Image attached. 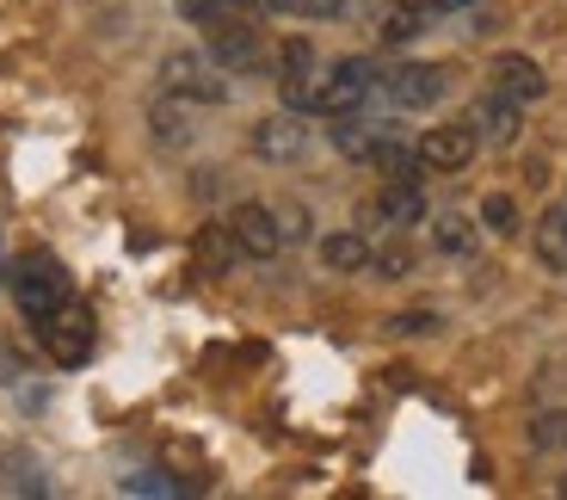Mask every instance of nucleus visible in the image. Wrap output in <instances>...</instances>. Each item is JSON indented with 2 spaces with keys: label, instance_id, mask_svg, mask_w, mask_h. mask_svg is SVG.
Wrapping results in <instances>:
<instances>
[{
  "label": "nucleus",
  "instance_id": "nucleus-1",
  "mask_svg": "<svg viewBox=\"0 0 567 500\" xmlns=\"http://www.w3.org/2000/svg\"><path fill=\"white\" fill-rule=\"evenodd\" d=\"M161 93H179L185 105H223L228 100V69L210 50H173L161 62Z\"/></svg>",
  "mask_w": 567,
  "mask_h": 500
},
{
  "label": "nucleus",
  "instance_id": "nucleus-2",
  "mask_svg": "<svg viewBox=\"0 0 567 500\" xmlns=\"http://www.w3.org/2000/svg\"><path fill=\"white\" fill-rule=\"evenodd\" d=\"M13 303L25 322H43V315H56L62 303H69V278H62V266L50 254H25L13 266Z\"/></svg>",
  "mask_w": 567,
  "mask_h": 500
},
{
  "label": "nucleus",
  "instance_id": "nucleus-3",
  "mask_svg": "<svg viewBox=\"0 0 567 500\" xmlns=\"http://www.w3.org/2000/svg\"><path fill=\"white\" fill-rule=\"evenodd\" d=\"M38 334H43V353L56 358V365H86V358H93V309L74 303V297L62 303L56 315H43Z\"/></svg>",
  "mask_w": 567,
  "mask_h": 500
},
{
  "label": "nucleus",
  "instance_id": "nucleus-4",
  "mask_svg": "<svg viewBox=\"0 0 567 500\" xmlns=\"http://www.w3.org/2000/svg\"><path fill=\"white\" fill-rule=\"evenodd\" d=\"M210 57L223 62L228 74H254L271 62V43L254 19H210Z\"/></svg>",
  "mask_w": 567,
  "mask_h": 500
},
{
  "label": "nucleus",
  "instance_id": "nucleus-5",
  "mask_svg": "<svg viewBox=\"0 0 567 500\" xmlns=\"http://www.w3.org/2000/svg\"><path fill=\"white\" fill-rule=\"evenodd\" d=\"M247 149H254L259 161H278V167L284 161H302V149H309V118L284 105V112L259 118V124L247 130Z\"/></svg>",
  "mask_w": 567,
  "mask_h": 500
},
{
  "label": "nucleus",
  "instance_id": "nucleus-6",
  "mask_svg": "<svg viewBox=\"0 0 567 500\" xmlns=\"http://www.w3.org/2000/svg\"><path fill=\"white\" fill-rule=\"evenodd\" d=\"M475 149H482V136L463 124H439V130H425L420 143H413V155H420L425 173H463L468 161H475Z\"/></svg>",
  "mask_w": 567,
  "mask_h": 500
},
{
  "label": "nucleus",
  "instance_id": "nucleus-7",
  "mask_svg": "<svg viewBox=\"0 0 567 500\" xmlns=\"http://www.w3.org/2000/svg\"><path fill=\"white\" fill-rule=\"evenodd\" d=\"M383 93L401 112H425V105H439L444 93H451V69H439V62H401L383 81Z\"/></svg>",
  "mask_w": 567,
  "mask_h": 500
},
{
  "label": "nucleus",
  "instance_id": "nucleus-8",
  "mask_svg": "<svg viewBox=\"0 0 567 500\" xmlns=\"http://www.w3.org/2000/svg\"><path fill=\"white\" fill-rule=\"evenodd\" d=\"M358 223H370V229H413V223H425L420 180H389V186L358 211Z\"/></svg>",
  "mask_w": 567,
  "mask_h": 500
},
{
  "label": "nucleus",
  "instance_id": "nucleus-9",
  "mask_svg": "<svg viewBox=\"0 0 567 500\" xmlns=\"http://www.w3.org/2000/svg\"><path fill=\"white\" fill-rule=\"evenodd\" d=\"M228 235L247 259H271L284 247V229H278V211L271 204H235L228 211Z\"/></svg>",
  "mask_w": 567,
  "mask_h": 500
},
{
  "label": "nucleus",
  "instance_id": "nucleus-10",
  "mask_svg": "<svg viewBox=\"0 0 567 500\" xmlns=\"http://www.w3.org/2000/svg\"><path fill=\"white\" fill-rule=\"evenodd\" d=\"M444 13H451V0H395V7H383V19H377V38L395 50V43H413V38H425V31H439Z\"/></svg>",
  "mask_w": 567,
  "mask_h": 500
},
{
  "label": "nucleus",
  "instance_id": "nucleus-11",
  "mask_svg": "<svg viewBox=\"0 0 567 500\" xmlns=\"http://www.w3.org/2000/svg\"><path fill=\"white\" fill-rule=\"evenodd\" d=\"M468 130H475L482 143H494V149H512V143H518V130H525L518 100H506V93H494V86H487L482 100L468 105Z\"/></svg>",
  "mask_w": 567,
  "mask_h": 500
},
{
  "label": "nucleus",
  "instance_id": "nucleus-12",
  "mask_svg": "<svg viewBox=\"0 0 567 500\" xmlns=\"http://www.w3.org/2000/svg\"><path fill=\"white\" fill-rule=\"evenodd\" d=\"M389 136H395V124L364 118V112H340V118H333V130H327V143L340 149V155H352V161H370Z\"/></svg>",
  "mask_w": 567,
  "mask_h": 500
},
{
  "label": "nucleus",
  "instance_id": "nucleus-13",
  "mask_svg": "<svg viewBox=\"0 0 567 500\" xmlns=\"http://www.w3.org/2000/svg\"><path fill=\"white\" fill-rule=\"evenodd\" d=\"M487 81H494V93H506V100H518V105H530V100L549 93V81H543V69L530 57H494Z\"/></svg>",
  "mask_w": 567,
  "mask_h": 500
},
{
  "label": "nucleus",
  "instance_id": "nucleus-14",
  "mask_svg": "<svg viewBox=\"0 0 567 500\" xmlns=\"http://www.w3.org/2000/svg\"><path fill=\"white\" fill-rule=\"evenodd\" d=\"M537 259L549 272H567V192L543 211V223H537Z\"/></svg>",
  "mask_w": 567,
  "mask_h": 500
},
{
  "label": "nucleus",
  "instance_id": "nucleus-15",
  "mask_svg": "<svg viewBox=\"0 0 567 500\" xmlns=\"http://www.w3.org/2000/svg\"><path fill=\"white\" fill-rule=\"evenodd\" d=\"M148 130H155V143H161V149H185V143H192V112H185L179 93L155 100V112H148Z\"/></svg>",
  "mask_w": 567,
  "mask_h": 500
},
{
  "label": "nucleus",
  "instance_id": "nucleus-16",
  "mask_svg": "<svg viewBox=\"0 0 567 500\" xmlns=\"http://www.w3.org/2000/svg\"><path fill=\"white\" fill-rule=\"evenodd\" d=\"M321 266H327V272H364V266H370V242H364V229L327 235V242H321Z\"/></svg>",
  "mask_w": 567,
  "mask_h": 500
},
{
  "label": "nucleus",
  "instance_id": "nucleus-17",
  "mask_svg": "<svg viewBox=\"0 0 567 500\" xmlns=\"http://www.w3.org/2000/svg\"><path fill=\"white\" fill-rule=\"evenodd\" d=\"M364 0H271V13H297V19H346Z\"/></svg>",
  "mask_w": 567,
  "mask_h": 500
},
{
  "label": "nucleus",
  "instance_id": "nucleus-18",
  "mask_svg": "<svg viewBox=\"0 0 567 500\" xmlns=\"http://www.w3.org/2000/svg\"><path fill=\"white\" fill-rule=\"evenodd\" d=\"M432 247H439V254H475V223L439 216V223H432Z\"/></svg>",
  "mask_w": 567,
  "mask_h": 500
},
{
  "label": "nucleus",
  "instance_id": "nucleus-19",
  "mask_svg": "<svg viewBox=\"0 0 567 500\" xmlns=\"http://www.w3.org/2000/svg\"><path fill=\"white\" fill-rule=\"evenodd\" d=\"M271 69H278V81H290V74H309V69H315V43H309V38H284L278 50H271Z\"/></svg>",
  "mask_w": 567,
  "mask_h": 500
},
{
  "label": "nucleus",
  "instance_id": "nucleus-20",
  "mask_svg": "<svg viewBox=\"0 0 567 500\" xmlns=\"http://www.w3.org/2000/svg\"><path fill=\"white\" fill-rule=\"evenodd\" d=\"M482 229H494V235L518 229V204H512L506 192H487V198H482Z\"/></svg>",
  "mask_w": 567,
  "mask_h": 500
},
{
  "label": "nucleus",
  "instance_id": "nucleus-21",
  "mask_svg": "<svg viewBox=\"0 0 567 500\" xmlns=\"http://www.w3.org/2000/svg\"><path fill=\"white\" fill-rule=\"evenodd\" d=\"M124 494H179V482L173 476H161V470H136V476H124Z\"/></svg>",
  "mask_w": 567,
  "mask_h": 500
},
{
  "label": "nucleus",
  "instance_id": "nucleus-22",
  "mask_svg": "<svg viewBox=\"0 0 567 500\" xmlns=\"http://www.w3.org/2000/svg\"><path fill=\"white\" fill-rule=\"evenodd\" d=\"M444 322L432 309H408V315H389V334H401V340H408V334H439Z\"/></svg>",
  "mask_w": 567,
  "mask_h": 500
},
{
  "label": "nucleus",
  "instance_id": "nucleus-23",
  "mask_svg": "<svg viewBox=\"0 0 567 500\" xmlns=\"http://www.w3.org/2000/svg\"><path fill=\"white\" fill-rule=\"evenodd\" d=\"M370 266L383 272V278H408V272H413V247H383V254L370 247Z\"/></svg>",
  "mask_w": 567,
  "mask_h": 500
},
{
  "label": "nucleus",
  "instance_id": "nucleus-24",
  "mask_svg": "<svg viewBox=\"0 0 567 500\" xmlns=\"http://www.w3.org/2000/svg\"><path fill=\"white\" fill-rule=\"evenodd\" d=\"M530 445H537V451H555V445H567V415H543L537 427H530Z\"/></svg>",
  "mask_w": 567,
  "mask_h": 500
},
{
  "label": "nucleus",
  "instance_id": "nucleus-25",
  "mask_svg": "<svg viewBox=\"0 0 567 500\" xmlns=\"http://www.w3.org/2000/svg\"><path fill=\"white\" fill-rule=\"evenodd\" d=\"M271 211H278L284 242H302V235H309V211H302V204H271Z\"/></svg>",
  "mask_w": 567,
  "mask_h": 500
},
{
  "label": "nucleus",
  "instance_id": "nucleus-26",
  "mask_svg": "<svg viewBox=\"0 0 567 500\" xmlns=\"http://www.w3.org/2000/svg\"><path fill=\"white\" fill-rule=\"evenodd\" d=\"M216 7H223V0H179L185 19H216Z\"/></svg>",
  "mask_w": 567,
  "mask_h": 500
},
{
  "label": "nucleus",
  "instance_id": "nucleus-27",
  "mask_svg": "<svg viewBox=\"0 0 567 500\" xmlns=\"http://www.w3.org/2000/svg\"><path fill=\"white\" fill-rule=\"evenodd\" d=\"M555 494H561V500H567V476H561V482H555Z\"/></svg>",
  "mask_w": 567,
  "mask_h": 500
}]
</instances>
